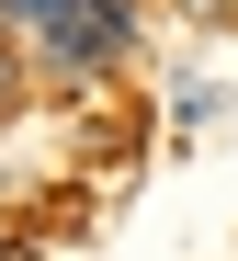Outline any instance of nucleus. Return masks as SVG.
Masks as SVG:
<instances>
[{"mask_svg":"<svg viewBox=\"0 0 238 261\" xmlns=\"http://www.w3.org/2000/svg\"><path fill=\"white\" fill-rule=\"evenodd\" d=\"M0 102H12V57H0Z\"/></svg>","mask_w":238,"mask_h":261,"instance_id":"3","label":"nucleus"},{"mask_svg":"<svg viewBox=\"0 0 238 261\" xmlns=\"http://www.w3.org/2000/svg\"><path fill=\"white\" fill-rule=\"evenodd\" d=\"M34 23H45V46H57V68H114L136 46L125 0H34Z\"/></svg>","mask_w":238,"mask_h":261,"instance_id":"1","label":"nucleus"},{"mask_svg":"<svg viewBox=\"0 0 238 261\" xmlns=\"http://www.w3.org/2000/svg\"><path fill=\"white\" fill-rule=\"evenodd\" d=\"M193 12H204V23H238V0H193Z\"/></svg>","mask_w":238,"mask_h":261,"instance_id":"2","label":"nucleus"}]
</instances>
